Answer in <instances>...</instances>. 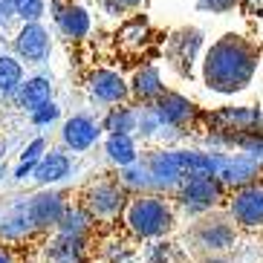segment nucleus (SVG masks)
Returning a JSON list of instances; mask_svg holds the SVG:
<instances>
[{"label":"nucleus","mask_w":263,"mask_h":263,"mask_svg":"<svg viewBox=\"0 0 263 263\" xmlns=\"http://www.w3.org/2000/svg\"><path fill=\"white\" fill-rule=\"evenodd\" d=\"M58 116V107H55L52 101H47V104H41L38 110H32V119H35V124H44V122H52V119Z\"/></svg>","instance_id":"obj_23"},{"label":"nucleus","mask_w":263,"mask_h":263,"mask_svg":"<svg viewBox=\"0 0 263 263\" xmlns=\"http://www.w3.org/2000/svg\"><path fill=\"white\" fill-rule=\"evenodd\" d=\"M0 263H12V257H9L6 249H0Z\"/></svg>","instance_id":"obj_27"},{"label":"nucleus","mask_w":263,"mask_h":263,"mask_svg":"<svg viewBox=\"0 0 263 263\" xmlns=\"http://www.w3.org/2000/svg\"><path fill=\"white\" fill-rule=\"evenodd\" d=\"M124 220L139 237H162L174 229V214L159 197H136L124 211Z\"/></svg>","instance_id":"obj_2"},{"label":"nucleus","mask_w":263,"mask_h":263,"mask_svg":"<svg viewBox=\"0 0 263 263\" xmlns=\"http://www.w3.org/2000/svg\"><path fill=\"white\" fill-rule=\"evenodd\" d=\"M0 151H3V142H0Z\"/></svg>","instance_id":"obj_28"},{"label":"nucleus","mask_w":263,"mask_h":263,"mask_svg":"<svg viewBox=\"0 0 263 263\" xmlns=\"http://www.w3.org/2000/svg\"><path fill=\"white\" fill-rule=\"evenodd\" d=\"M234 237H237L234 223L223 214H209L188 229V243H191V249L194 252H205V255L232 249Z\"/></svg>","instance_id":"obj_3"},{"label":"nucleus","mask_w":263,"mask_h":263,"mask_svg":"<svg viewBox=\"0 0 263 263\" xmlns=\"http://www.w3.org/2000/svg\"><path fill=\"white\" fill-rule=\"evenodd\" d=\"M162 252H165V263H188L182 257V252H177V249H162Z\"/></svg>","instance_id":"obj_26"},{"label":"nucleus","mask_w":263,"mask_h":263,"mask_svg":"<svg viewBox=\"0 0 263 263\" xmlns=\"http://www.w3.org/2000/svg\"><path fill=\"white\" fill-rule=\"evenodd\" d=\"M243 12L246 15H263V0H243Z\"/></svg>","instance_id":"obj_25"},{"label":"nucleus","mask_w":263,"mask_h":263,"mask_svg":"<svg viewBox=\"0 0 263 263\" xmlns=\"http://www.w3.org/2000/svg\"><path fill=\"white\" fill-rule=\"evenodd\" d=\"M142 0H99V6L107 12V15H124V12H130L136 9Z\"/></svg>","instance_id":"obj_22"},{"label":"nucleus","mask_w":263,"mask_h":263,"mask_svg":"<svg viewBox=\"0 0 263 263\" xmlns=\"http://www.w3.org/2000/svg\"><path fill=\"white\" fill-rule=\"evenodd\" d=\"M21 64L15 58H0V93H15L21 84Z\"/></svg>","instance_id":"obj_17"},{"label":"nucleus","mask_w":263,"mask_h":263,"mask_svg":"<svg viewBox=\"0 0 263 263\" xmlns=\"http://www.w3.org/2000/svg\"><path fill=\"white\" fill-rule=\"evenodd\" d=\"M133 90H136V96H142V99L156 96L159 90H162V84H159V70H156V67H145V70H139L136 72V84H133Z\"/></svg>","instance_id":"obj_18"},{"label":"nucleus","mask_w":263,"mask_h":263,"mask_svg":"<svg viewBox=\"0 0 263 263\" xmlns=\"http://www.w3.org/2000/svg\"><path fill=\"white\" fill-rule=\"evenodd\" d=\"M240 0H200V9H209V12H232Z\"/></svg>","instance_id":"obj_24"},{"label":"nucleus","mask_w":263,"mask_h":263,"mask_svg":"<svg viewBox=\"0 0 263 263\" xmlns=\"http://www.w3.org/2000/svg\"><path fill=\"white\" fill-rule=\"evenodd\" d=\"M188 110H191V104H188L185 99L168 93V96L159 99V104H156V116H159L162 124H174V122H182V119L188 116Z\"/></svg>","instance_id":"obj_14"},{"label":"nucleus","mask_w":263,"mask_h":263,"mask_svg":"<svg viewBox=\"0 0 263 263\" xmlns=\"http://www.w3.org/2000/svg\"><path fill=\"white\" fill-rule=\"evenodd\" d=\"M202 44V32L194 29V26H182L168 38V47H165V55H168L171 67L179 72V76H191V61L197 49Z\"/></svg>","instance_id":"obj_4"},{"label":"nucleus","mask_w":263,"mask_h":263,"mask_svg":"<svg viewBox=\"0 0 263 263\" xmlns=\"http://www.w3.org/2000/svg\"><path fill=\"white\" fill-rule=\"evenodd\" d=\"M107 156L119 165H130L136 159V145L127 133H113L107 139Z\"/></svg>","instance_id":"obj_16"},{"label":"nucleus","mask_w":263,"mask_h":263,"mask_svg":"<svg viewBox=\"0 0 263 263\" xmlns=\"http://www.w3.org/2000/svg\"><path fill=\"white\" fill-rule=\"evenodd\" d=\"M70 174V159L64 154H49L47 159H41L38 168H35V179H38L41 185H47V182H58Z\"/></svg>","instance_id":"obj_13"},{"label":"nucleus","mask_w":263,"mask_h":263,"mask_svg":"<svg viewBox=\"0 0 263 263\" xmlns=\"http://www.w3.org/2000/svg\"><path fill=\"white\" fill-rule=\"evenodd\" d=\"M58 26L67 38H84L87 29H90V15L81 6H67L58 15Z\"/></svg>","instance_id":"obj_12"},{"label":"nucleus","mask_w":263,"mask_h":263,"mask_svg":"<svg viewBox=\"0 0 263 263\" xmlns=\"http://www.w3.org/2000/svg\"><path fill=\"white\" fill-rule=\"evenodd\" d=\"M15 9L24 21H38L44 15V0H15Z\"/></svg>","instance_id":"obj_21"},{"label":"nucleus","mask_w":263,"mask_h":263,"mask_svg":"<svg viewBox=\"0 0 263 263\" xmlns=\"http://www.w3.org/2000/svg\"><path fill=\"white\" fill-rule=\"evenodd\" d=\"M232 217L240 226H249V229L263 226V188L252 185V188H243V191L234 194Z\"/></svg>","instance_id":"obj_5"},{"label":"nucleus","mask_w":263,"mask_h":263,"mask_svg":"<svg viewBox=\"0 0 263 263\" xmlns=\"http://www.w3.org/2000/svg\"><path fill=\"white\" fill-rule=\"evenodd\" d=\"M133 122H136L133 110L119 107V110H113V113L107 116V130H113V133H127V130H133Z\"/></svg>","instance_id":"obj_19"},{"label":"nucleus","mask_w":263,"mask_h":263,"mask_svg":"<svg viewBox=\"0 0 263 263\" xmlns=\"http://www.w3.org/2000/svg\"><path fill=\"white\" fill-rule=\"evenodd\" d=\"M96 139H99V127H96V122L90 116H72L64 124V142L72 151H87Z\"/></svg>","instance_id":"obj_9"},{"label":"nucleus","mask_w":263,"mask_h":263,"mask_svg":"<svg viewBox=\"0 0 263 263\" xmlns=\"http://www.w3.org/2000/svg\"><path fill=\"white\" fill-rule=\"evenodd\" d=\"M26 217H29L32 226H38V229H47V226H55L64 220V200L58 194H38V197H32L29 202L24 205Z\"/></svg>","instance_id":"obj_6"},{"label":"nucleus","mask_w":263,"mask_h":263,"mask_svg":"<svg viewBox=\"0 0 263 263\" xmlns=\"http://www.w3.org/2000/svg\"><path fill=\"white\" fill-rule=\"evenodd\" d=\"M90 90H93V96L99 101H104V104H113V101H122L124 96H127V87H124V81L116 76V72L110 70H99L93 76V81H90Z\"/></svg>","instance_id":"obj_11"},{"label":"nucleus","mask_w":263,"mask_h":263,"mask_svg":"<svg viewBox=\"0 0 263 263\" xmlns=\"http://www.w3.org/2000/svg\"><path fill=\"white\" fill-rule=\"evenodd\" d=\"M90 211L99 217H110L122 209V188L113 185V182H99V185L90 191V200H87Z\"/></svg>","instance_id":"obj_10"},{"label":"nucleus","mask_w":263,"mask_h":263,"mask_svg":"<svg viewBox=\"0 0 263 263\" xmlns=\"http://www.w3.org/2000/svg\"><path fill=\"white\" fill-rule=\"evenodd\" d=\"M257 67V44L243 35H226L205 55V84L217 93H237L252 81Z\"/></svg>","instance_id":"obj_1"},{"label":"nucleus","mask_w":263,"mask_h":263,"mask_svg":"<svg viewBox=\"0 0 263 263\" xmlns=\"http://www.w3.org/2000/svg\"><path fill=\"white\" fill-rule=\"evenodd\" d=\"M49 93H52V84L47 78H32V81H26L24 93H21V104L29 110H38L41 104L49 101Z\"/></svg>","instance_id":"obj_15"},{"label":"nucleus","mask_w":263,"mask_h":263,"mask_svg":"<svg viewBox=\"0 0 263 263\" xmlns=\"http://www.w3.org/2000/svg\"><path fill=\"white\" fill-rule=\"evenodd\" d=\"M182 202L188 209H211L217 202V182L209 174H191L182 185Z\"/></svg>","instance_id":"obj_7"},{"label":"nucleus","mask_w":263,"mask_h":263,"mask_svg":"<svg viewBox=\"0 0 263 263\" xmlns=\"http://www.w3.org/2000/svg\"><path fill=\"white\" fill-rule=\"evenodd\" d=\"M15 47H17V52L24 55L26 61H44L49 55V38H47V32L41 29L35 21L32 24H26L24 26V32L17 35V41H15Z\"/></svg>","instance_id":"obj_8"},{"label":"nucleus","mask_w":263,"mask_h":263,"mask_svg":"<svg viewBox=\"0 0 263 263\" xmlns=\"http://www.w3.org/2000/svg\"><path fill=\"white\" fill-rule=\"evenodd\" d=\"M41 151H44V139H35L29 147H26V154H24V162H21V168L15 171V177L17 179H24L26 174L32 171V165L38 162V156H41Z\"/></svg>","instance_id":"obj_20"}]
</instances>
